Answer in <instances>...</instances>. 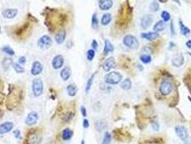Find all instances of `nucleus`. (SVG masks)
Listing matches in <instances>:
<instances>
[{
  "mask_svg": "<svg viewBox=\"0 0 191 144\" xmlns=\"http://www.w3.org/2000/svg\"><path fill=\"white\" fill-rule=\"evenodd\" d=\"M185 58L182 53H177L172 59V64L177 68H180L184 64Z\"/></svg>",
  "mask_w": 191,
  "mask_h": 144,
  "instance_id": "10",
  "label": "nucleus"
},
{
  "mask_svg": "<svg viewBox=\"0 0 191 144\" xmlns=\"http://www.w3.org/2000/svg\"><path fill=\"white\" fill-rule=\"evenodd\" d=\"M179 25H180V33H181L183 36H186L191 33V30H190V28L188 27L187 26L185 25L184 23H183V21H182L181 20H179Z\"/></svg>",
  "mask_w": 191,
  "mask_h": 144,
  "instance_id": "24",
  "label": "nucleus"
},
{
  "mask_svg": "<svg viewBox=\"0 0 191 144\" xmlns=\"http://www.w3.org/2000/svg\"><path fill=\"white\" fill-rule=\"evenodd\" d=\"M68 95L70 97H75L78 92V87L75 84H71L67 86Z\"/></svg>",
  "mask_w": 191,
  "mask_h": 144,
  "instance_id": "23",
  "label": "nucleus"
},
{
  "mask_svg": "<svg viewBox=\"0 0 191 144\" xmlns=\"http://www.w3.org/2000/svg\"><path fill=\"white\" fill-rule=\"evenodd\" d=\"M13 133H14V137L16 138V139H20L21 138V133H20V130H14V132H13Z\"/></svg>",
  "mask_w": 191,
  "mask_h": 144,
  "instance_id": "45",
  "label": "nucleus"
},
{
  "mask_svg": "<svg viewBox=\"0 0 191 144\" xmlns=\"http://www.w3.org/2000/svg\"><path fill=\"white\" fill-rule=\"evenodd\" d=\"M28 25H29V23H25V25H23V27H20V28L18 29L17 30H16V35L17 36H21L23 33H24L25 32L24 31H26V30H27V27H28Z\"/></svg>",
  "mask_w": 191,
  "mask_h": 144,
  "instance_id": "35",
  "label": "nucleus"
},
{
  "mask_svg": "<svg viewBox=\"0 0 191 144\" xmlns=\"http://www.w3.org/2000/svg\"><path fill=\"white\" fill-rule=\"evenodd\" d=\"M73 117V113L71 112H69L68 114L67 115L65 116V121H66V122H68V121H69V120H71L72 119V117Z\"/></svg>",
  "mask_w": 191,
  "mask_h": 144,
  "instance_id": "44",
  "label": "nucleus"
},
{
  "mask_svg": "<svg viewBox=\"0 0 191 144\" xmlns=\"http://www.w3.org/2000/svg\"><path fill=\"white\" fill-rule=\"evenodd\" d=\"M60 75H61V79L65 81V82L68 80L69 78L71 76V71H70V68H68V67H64V68L61 70Z\"/></svg>",
  "mask_w": 191,
  "mask_h": 144,
  "instance_id": "18",
  "label": "nucleus"
},
{
  "mask_svg": "<svg viewBox=\"0 0 191 144\" xmlns=\"http://www.w3.org/2000/svg\"><path fill=\"white\" fill-rule=\"evenodd\" d=\"M73 136V131L71 129L68 128H65L62 131V139L64 141H68L70 140Z\"/></svg>",
  "mask_w": 191,
  "mask_h": 144,
  "instance_id": "22",
  "label": "nucleus"
},
{
  "mask_svg": "<svg viewBox=\"0 0 191 144\" xmlns=\"http://www.w3.org/2000/svg\"><path fill=\"white\" fill-rule=\"evenodd\" d=\"M160 2H167V1H166V0H165V1H162V0H160Z\"/></svg>",
  "mask_w": 191,
  "mask_h": 144,
  "instance_id": "49",
  "label": "nucleus"
},
{
  "mask_svg": "<svg viewBox=\"0 0 191 144\" xmlns=\"http://www.w3.org/2000/svg\"><path fill=\"white\" fill-rule=\"evenodd\" d=\"M114 2L111 0H100L98 1V7L101 10H108L113 7Z\"/></svg>",
  "mask_w": 191,
  "mask_h": 144,
  "instance_id": "16",
  "label": "nucleus"
},
{
  "mask_svg": "<svg viewBox=\"0 0 191 144\" xmlns=\"http://www.w3.org/2000/svg\"><path fill=\"white\" fill-rule=\"evenodd\" d=\"M123 43L127 48L132 50H136L139 47V42L137 38L132 35H127L123 39Z\"/></svg>",
  "mask_w": 191,
  "mask_h": 144,
  "instance_id": "3",
  "label": "nucleus"
},
{
  "mask_svg": "<svg viewBox=\"0 0 191 144\" xmlns=\"http://www.w3.org/2000/svg\"><path fill=\"white\" fill-rule=\"evenodd\" d=\"M173 90V84L169 79L162 81L160 85V92L162 96H168Z\"/></svg>",
  "mask_w": 191,
  "mask_h": 144,
  "instance_id": "4",
  "label": "nucleus"
},
{
  "mask_svg": "<svg viewBox=\"0 0 191 144\" xmlns=\"http://www.w3.org/2000/svg\"><path fill=\"white\" fill-rule=\"evenodd\" d=\"M39 119V115H38V112L35 111H32L27 115V117L25 119V123L26 125L29 126L34 125L37 123Z\"/></svg>",
  "mask_w": 191,
  "mask_h": 144,
  "instance_id": "9",
  "label": "nucleus"
},
{
  "mask_svg": "<svg viewBox=\"0 0 191 144\" xmlns=\"http://www.w3.org/2000/svg\"><path fill=\"white\" fill-rule=\"evenodd\" d=\"M111 142V135L109 132L106 131L104 133V139L102 140L101 144H110Z\"/></svg>",
  "mask_w": 191,
  "mask_h": 144,
  "instance_id": "30",
  "label": "nucleus"
},
{
  "mask_svg": "<svg viewBox=\"0 0 191 144\" xmlns=\"http://www.w3.org/2000/svg\"><path fill=\"white\" fill-rule=\"evenodd\" d=\"M66 37V33L65 30H61V31L58 32L56 35H55V42L58 44H62L64 42L65 40Z\"/></svg>",
  "mask_w": 191,
  "mask_h": 144,
  "instance_id": "19",
  "label": "nucleus"
},
{
  "mask_svg": "<svg viewBox=\"0 0 191 144\" xmlns=\"http://www.w3.org/2000/svg\"><path fill=\"white\" fill-rule=\"evenodd\" d=\"M12 64H13L12 60L10 59V58H5V59H4V61H3L2 62L3 67H4V69H6L10 68V67Z\"/></svg>",
  "mask_w": 191,
  "mask_h": 144,
  "instance_id": "38",
  "label": "nucleus"
},
{
  "mask_svg": "<svg viewBox=\"0 0 191 144\" xmlns=\"http://www.w3.org/2000/svg\"><path fill=\"white\" fill-rule=\"evenodd\" d=\"M18 10L17 9H6L3 10L1 14L5 19H13L17 16Z\"/></svg>",
  "mask_w": 191,
  "mask_h": 144,
  "instance_id": "14",
  "label": "nucleus"
},
{
  "mask_svg": "<svg viewBox=\"0 0 191 144\" xmlns=\"http://www.w3.org/2000/svg\"><path fill=\"white\" fill-rule=\"evenodd\" d=\"M160 10V4L158 1H154L149 5V10L152 12H156Z\"/></svg>",
  "mask_w": 191,
  "mask_h": 144,
  "instance_id": "32",
  "label": "nucleus"
},
{
  "mask_svg": "<svg viewBox=\"0 0 191 144\" xmlns=\"http://www.w3.org/2000/svg\"><path fill=\"white\" fill-rule=\"evenodd\" d=\"M186 46L189 48V49H191V39L188 40L186 42Z\"/></svg>",
  "mask_w": 191,
  "mask_h": 144,
  "instance_id": "46",
  "label": "nucleus"
},
{
  "mask_svg": "<svg viewBox=\"0 0 191 144\" xmlns=\"http://www.w3.org/2000/svg\"><path fill=\"white\" fill-rule=\"evenodd\" d=\"M64 64V58L62 55L58 54L55 56L52 60V67L54 69L57 70L61 69L63 66Z\"/></svg>",
  "mask_w": 191,
  "mask_h": 144,
  "instance_id": "11",
  "label": "nucleus"
},
{
  "mask_svg": "<svg viewBox=\"0 0 191 144\" xmlns=\"http://www.w3.org/2000/svg\"><path fill=\"white\" fill-rule=\"evenodd\" d=\"M123 76L121 73L117 71H111L104 76V81L110 85H116L119 84L122 80Z\"/></svg>",
  "mask_w": 191,
  "mask_h": 144,
  "instance_id": "1",
  "label": "nucleus"
},
{
  "mask_svg": "<svg viewBox=\"0 0 191 144\" xmlns=\"http://www.w3.org/2000/svg\"><path fill=\"white\" fill-rule=\"evenodd\" d=\"M111 18L112 17H111V14L110 13H105V14H104L101 20V25L104 26H106L107 25H108L111 23Z\"/></svg>",
  "mask_w": 191,
  "mask_h": 144,
  "instance_id": "26",
  "label": "nucleus"
},
{
  "mask_svg": "<svg viewBox=\"0 0 191 144\" xmlns=\"http://www.w3.org/2000/svg\"><path fill=\"white\" fill-rule=\"evenodd\" d=\"M114 51V47L111 42L108 40H106L104 42V53L106 55V54L109 53H112Z\"/></svg>",
  "mask_w": 191,
  "mask_h": 144,
  "instance_id": "21",
  "label": "nucleus"
},
{
  "mask_svg": "<svg viewBox=\"0 0 191 144\" xmlns=\"http://www.w3.org/2000/svg\"><path fill=\"white\" fill-rule=\"evenodd\" d=\"M53 44V40L48 35L42 36L38 39V45L41 49H48L51 47Z\"/></svg>",
  "mask_w": 191,
  "mask_h": 144,
  "instance_id": "6",
  "label": "nucleus"
},
{
  "mask_svg": "<svg viewBox=\"0 0 191 144\" xmlns=\"http://www.w3.org/2000/svg\"><path fill=\"white\" fill-rule=\"evenodd\" d=\"M116 67V61L114 57H109L103 64V69L105 71L108 72Z\"/></svg>",
  "mask_w": 191,
  "mask_h": 144,
  "instance_id": "12",
  "label": "nucleus"
},
{
  "mask_svg": "<svg viewBox=\"0 0 191 144\" xmlns=\"http://www.w3.org/2000/svg\"><path fill=\"white\" fill-rule=\"evenodd\" d=\"M19 64L21 66H24L26 64V58L25 56H20L18 59Z\"/></svg>",
  "mask_w": 191,
  "mask_h": 144,
  "instance_id": "40",
  "label": "nucleus"
},
{
  "mask_svg": "<svg viewBox=\"0 0 191 144\" xmlns=\"http://www.w3.org/2000/svg\"><path fill=\"white\" fill-rule=\"evenodd\" d=\"M96 74V72L93 73V74L90 76V78L88 79L87 83H86V93H88V92L90 91L91 88L92 84H93V80H94V77H95Z\"/></svg>",
  "mask_w": 191,
  "mask_h": 144,
  "instance_id": "28",
  "label": "nucleus"
},
{
  "mask_svg": "<svg viewBox=\"0 0 191 144\" xmlns=\"http://www.w3.org/2000/svg\"><path fill=\"white\" fill-rule=\"evenodd\" d=\"M1 51L4 53H5L6 54H7V55L11 56H14V54H15V52H14V50H13L11 47L9 46V45H5V46L3 47V48H1Z\"/></svg>",
  "mask_w": 191,
  "mask_h": 144,
  "instance_id": "31",
  "label": "nucleus"
},
{
  "mask_svg": "<svg viewBox=\"0 0 191 144\" xmlns=\"http://www.w3.org/2000/svg\"><path fill=\"white\" fill-rule=\"evenodd\" d=\"M43 70V66L40 61H34L31 68V74L32 76H38L42 73Z\"/></svg>",
  "mask_w": 191,
  "mask_h": 144,
  "instance_id": "13",
  "label": "nucleus"
},
{
  "mask_svg": "<svg viewBox=\"0 0 191 144\" xmlns=\"http://www.w3.org/2000/svg\"><path fill=\"white\" fill-rule=\"evenodd\" d=\"M80 144H85V141H84V140H82V141H81V143Z\"/></svg>",
  "mask_w": 191,
  "mask_h": 144,
  "instance_id": "48",
  "label": "nucleus"
},
{
  "mask_svg": "<svg viewBox=\"0 0 191 144\" xmlns=\"http://www.w3.org/2000/svg\"><path fill=\"white\" fill-rule=\"evenodd\" d=\"M80 112L84 117L87 116V110H86V108L84 106H81V108H80Z\"/></svg>",
  "mask_w": 191,
  "mask_h": 144,
  "instance_id": "41",
  "label": "nucleus"
},
{
  "mask_svg": "<svg viewBox=\"0 0 191 144\" xmlns=\"http://www.w3.org/2000/svg\"><path fill=\"white\" fill-rule=\"evenodd\" d=\"M141 37L144 39H146L149 41H152L157 39L160 37L159 33L156 32H149V33H142L141 34Z\"/></svg>",
  "mask_w": 191,
  "mask_h": 144,
  "instance_id": "17",
  "label": "nucleus"
},
{
  "mask_svg": "<svg viewBox=\"0 0 191 144\" xmlns=\"http://www.w3.org/2000/svg\"><path fill=\"white\" fill-rule=\"evenodd\" d=\"M91 26L93 29H97L98 26V20L96 13H93L91 17Z\"/></svg>",
  "mask_w": 191,
  "mask_h": 144,
  "instance_id": "34",
  "label": "nucleus"
},
{
  "mask_svg": "<svg viewBox=\"0 0 191 144\" xmlns=\"http://www.w3.org/2000/svg\"><path fill=\"white\" fill-rule=\"evenodd\" d=\"M170 25H171V33H172V35H173L175 33V29H174V27H173V22H171V24H170Z\"/></svg>",
  "mask_w": 191,
  "mask_h": 144,
  "instance_id": "47",
  "label": "nucleus"
},
{
  "mask_svg": "<svg viewBox=\"0 0 191 144\" xmlns=\"http://www.w3.org/2000/svg\"><path fill=\"white\" fill-rule=\"evenodd\" d=\"M96 55L95 51L93 49H90L87 51V53H86V58L89 60V61H91L94 58Z\"/></svg>",
  "mask_w": 191,
  "mask_h": 144,
  "instance_id": "37",
  "label": "nucleus"
},
{
  "mask_svg": "<svg viewBox=\"0 0 191 144\" xmlns=\"http://www.w3.org/2000/svg\"><path fill=\"white\" fill-rule=\"evenodd\" d=\"M12 67L13 69H14V71H15V72H17V73H24L25 71L24 67H23L21 65H20L19 64H17V63H13Z\"/></svg>",
  "mask_w": 191,
  "mask_h": 144,
  "instance_id": "33",
  "label": "nucleus"
},
{
  "mask_svg": "<svg viewBox=\"0 0 191 144\" xmlns=\"http://www.w3.org/2000/svg\"><path fill=\"white\" fill-rule=\"evenodd\" d=\"M151 125H152V128L154 130H155V131H158V130H159L160 125L158 122L155 121V120H154V121H152V124Z\"/></svg>",
  "mask_w": 191,
  "mask_h": 144,
  "instance_id": "39",
  "label": "nucleus"
},
{
  "mask_svg": "<svg viewBox=\"0 0 191 144\" xmlns=\"http://www.w3.org/2000/svg\"><path fill=\"white\" fill-rule=\"evenodd\" d=\"M154 20V17L152 14H145L141 19L140 26L143 30L149 28L152 24Z\"/></svg>",
  "mask_w": 191,
  "mask_h": 144,
  "instance_id": "8",
  "label": "nucleus"
},
{
  "mask_svg": "<svg viewBox=\"0 0 191 144\" xmlns=\"http://www.w3.org/2000/svg\"><path fill=\"white\" fill-rule=\"evenodd\" d=\"M91 47L92 48H93V50H96L97 48H98V42H97L96 40H92V43H91Z\"/></svg>",
  "mask_w": 191,
  "mask_h": 144,
  "instance_id": "42",
  "label": "nucleus"
},
{
  "mask_svg": "<svg viewBox=\"0 0 191 144\" xmlns=\"http://www.w3.org/2000/svg\"><path fill=\"white\" fill-rule=\"evenodd\" d=\"M89 125H90V124H89V121L88 119L85 118L84 120H83V126L84 128H88L89 127Z\"/></svg>",
  "mask_w": 191,
  "mask_h": 144,
  "instance_id": "43",
  "label": "nucleus"
},
{
  "mask_svg": "<svg viewBox=\"0 0 191 144\" xmlns=\"http://www.w3.org/2000/svg\"><path fill=\"white\" fill-rule=\"evenodd\" d=\"M139 58H140V61L145 64H149L152 61V57H151L150 55H148V54H142Z\"/></svg>",
  "mask_w": 191,
  "mask_h": 144,
  "instance_id": "29",
  "label": "nucleus"
},
{
  "mask_svg": "<svg viewBox=\"0 0 191 144\" xmlns=\"http://www.w3.org/2000/svg\"><path fill=\"white\" fill-rule=\"evenodd\" d=\"M166 25L164 23V22L163 20H160L158 21L156 24L155 25V26L153 27V30L156 33H159L160 31H162L165 29Z\"/></svg>",
  "mask_w": 191,
  "mask_h": 144,
  "instance_id": "25",
  "label": "nucleus"
},
{
  "mask_svg": "<svg viewBox=\"0 0 191 144\" xmlns=\"http://www.w3.org/2000/svg\"><path fill=\"white\" fill-rule=\"evenodd\" d=\"M32 94L35 97H38L42 95L43 92V82L40 78H35L32 82Z\"/></svg>",
  "mask_w": 191,
  "mask_h": 144,
  "instance_id": "2",
  "label": "nucleus"
},
{
  "mask_svg": "<svg viewBox=\"0 0 191 144\" xmlns=\"http://www.w3.org/2000/svg\"><path fill=\"white\" fill-rule=\"evenodd\" d=\"M175 131L177 137L181 139L182 141H186L188 139V132L186 127H184L183 125H176L175 128Z\"/></svg>",
  "mask_w": 191,
  "mask_h": 144,
  "instance_id": "7",
  "label": "nucleus"
},
{
  "mask_svg": "<svg viewBox=\"0 0 191 144\" xmlns=\"http://www.w3.org/2000/svg\"><path fill=\"white\" fill-rule=\"evenodd\" d=\"M120 86L124 90H129L132 88V81L129 78L124 79L120 84Z\"/></svg>",
  "mask_w": 191,
  "mask_h": 144,
  "instance_id": "27",
  "label": "nucleus"
},
{
  "mask_svg": "<svg viewBox=\"0 0 191 144\" xmlns=\"http://www.w3.org/2000/svg\"><path fill=\"white\" fill-rule=\"evenodd\" d=\"M32 130L30 132L27 136L26 143L27 144H40L41 142V136L37 130Z\"/></svg>",
  "mask_w": 191,
  "mask_h": 144,
  "instance_id": "5",
  "label": "nucleus"
},
{
  "mask_svg": "<svg viewBox=\"0 0 191 144\" xmlns=\"http://www.w3.org/2000/svg\"><path fill=\"white\" fill-rule=\"evenodd\" d=\"M95 128L97 131L101 132L107 128V124L104 120H98L95 123Z\"/></svg>",
  "mask_w": 191,
  "mask_h": 144,
  "instance_id": "20",
  "label": "nucleus"
},
{
  "mask_svg": "<svg viewBox=\"0 0 191 144\" xmlns=\"http://www.w3.org/2000/svg\"><path fill=\"white\" fill-rule=\"evenodd\" d=\"M161 17L162 19L163 20V21L165 23V22L169 21L171 18V16H170V14L167 11H162L161 13Z\"/></svg>",
  "mask_w": 191,
  "mask_h": 144,
  "instance_id": "36",
  "label": "nucleus"
},
{
  "mask_svg": "<svg viewBox=\"0 0 191 144\" xmlns=\"http://www.w3.org/2000/svg\"><path fill=\"white\" fill-rule=\"evenodd\" d=\"M14 128V124L12 122H5L0 125V134L3 135L11 131Z\"/></svg>",
  "mask_w": 191,
  "mask_h": 144,
  "instance_id": "15",
  "label": "nucleus"
}]
</instances>
